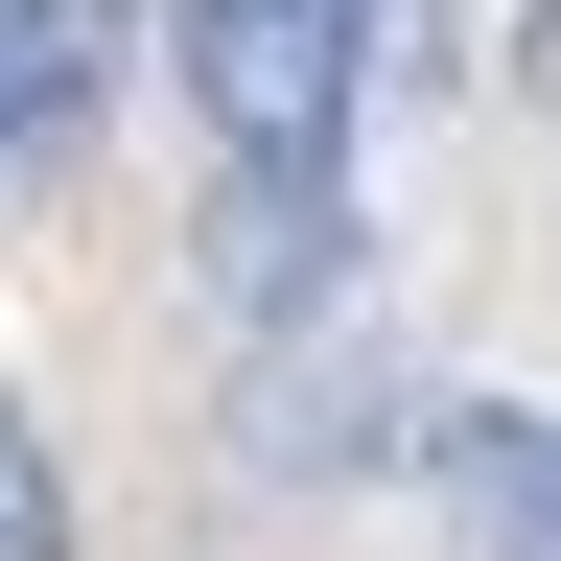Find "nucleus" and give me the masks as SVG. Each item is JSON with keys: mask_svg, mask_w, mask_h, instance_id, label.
Instances as JSON below:
<instances>
[{"mask_svg": "<svg viewBox=\"0 0 561 561\" xmlns=\"http://www.w3.org/2000/svg\"><path fill=\"white\" fill-rule=\"evenodd\" d=\"M164 70H187L210 164H351V94H375V0H164Z\"/></svg>", "mask_w": 561, "mask_h": 561, "instance_id": "1", "label": "nucleus"}, {"mask_svg": "<svg viewBox=\"0 0 561 561\" xmlns=\"http://www.w3.org/2000/svg\"><path fill=\"white\" fill-rule=\"evenodd\" d=\"M328 280H351V164H234V187H210V305L305 328Z\"/></svg>", "mask_w": 561, "mask_h": 561, "instance_id": "2", "label": "nucleus"}, {"mask_svg": "<svg viewBox=\"0 0 561 561\" xmlns=\"http://www.w3.org/2000/svg\"><path fill=\"white\" fill-rule=\"evenodd\" d=\"M421 468H445V515L491 561H561V421L538 398H421Z\"/></svg>", "mask_w": 561, "mask_h": 561, "instance_id": "3", "label": "nucleus"}, {"mask_svg": "<svg viewBox=\"0 0 561 561\" xmlns=\"http://www.w3.org/2000/svg\"><path fill=\"white\" fill-rule=\"evenodd\" d=\"M117 47H140V0H0V164H47L117 94Z\"/></svg>", "mask_w": 561, "mask_h": 561, "instance_id": "4", "label": "nucleus"}, {"mask_svg": "<svg viewBox=\"0 0 561 561\" xmlns=\"http://www.w3.org/2000/svg\"><path fill=\"white\" fill-rule=\"evenodd\" d=\"M0 561H70V468H47V421H0Z\"/></svg>", "mask_w": 561, "mask_h": 561, "instance_id": "5", "label": "nucleus"}]
</instances>
